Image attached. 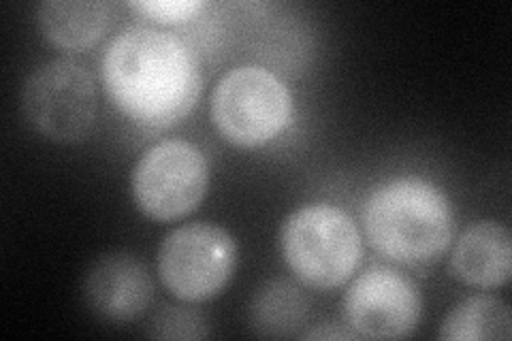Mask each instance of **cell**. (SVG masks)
<instances>
[{"label":"cell","mask_w":512,"mask_h":341,"mask_svg":"<svg viewBox=\"0 0 512 341\" xmlns=\"http://www.w3.org/2000/svg\"><path fill=\"white\" fill-rule=\"evenodd\" d=\"M101 75L114 105L143 126L180 122L201 94L199 64L190 47L148 26L126 28L109 43Z\"/></svg>","instance_id":"6da1fadb"},{"label":"cell","mask_w":512,"mask_h":341,"mask_svg":"<svg viewBox=\"0 0 512 341\" xmlns=\"http://www.w3.org/2000/svg\"><path fill=\"white\" fill-rule=\"evenodd\" d=\"M365 235L395 263H436L455 233L451 201L421 177H397L378 186L363 207Z\"/></svg>","instance_id":"7a4b0ae2"},{"label":"cell","mask_w":512,"mask_h":341,"mask_svg":"<svg viewBox=\"0 0 512 341\" xmlns=\"http://www.w3.org/2000/svg\"><path fill=\"white\" fill-rule=\"evenodd\" d=\"M280 248L295 278L318 290L342 286L361 261L355 220L331 203H312L293 211L282 224Z\"/></svg>","instance_id":"3957f363"},{"label":"cell","mask_w":512,"mask_h":341,"mask_svg":"<svg viewBox=\"0 0 512 341\" xmlns=\"http://www.w3.org/2000/svg\"><path fill=\"white\" fill-rule=\"evenodd\" d=\"M293 96L271 71L244 64L224 75L212 92L216 131L237 148H259L291 122Z\"/></svg>","instance_id":"277c9868"},{"label":"cell","mask_w":512,"mask_h":341,"mask_svg":"<svg viewBox=\"0 0 512 341\" xmlns=\"http://www.w3.org/2000/svg\"><path fill=\"white\" fill-rule=\"evenodd\" d=\"M22 109L39 135L58 143L82 141L99 109L94 79L84 64L71 58L47 60L28 75Z\"/></svg>","instance_id":"5b68a950"},{"label":"cell","mask_w":512,"mask_h":341,"mask_svg":"<svg viewBox=\"0 0 512 341\" xmlns=\"http://www.w3.org/2000/svg\"><path fill=\"white\" fill-rule=\"evenodd\" d=\"M235 265L233 237L210 222L184 224L171 231L158 248L160 282L186 303L216 297L229 284Z\"/></svg>","instance_id":"8992f818"},{"label":"cell","mask_w":512,"mask_h":341,"mask_svg":"<svg viewBox=\"0 0 512 341\" xmlns=\"http://www.w3.org/2000/svg\"><path fill=\"white\" fill-rule=\"evenodd\" d=\"M210 186V167L195 143L160 141L139 158L131 188L137 207L152 220L169 222L188 216Z\"/></svg>","instance_id":"52a82bcc"},{"label":"cell","mask_w":512,"mask_h":341,"mask_svg":"<svg viewBox=\"0 0 512 341\" xmlns=\"http://www.w3.org/2000/svg\"><path fill=\"white\" fill-rule=\"evenodd\" d=\"M423 312L421 292L389 267H372L350 284L344 314L357 333L367 339H402L419 327Z\"/></svg>","instance_id":"ba28073f"},{"label":"cell","mask_w":512,"mask_h":341,"mask_svg":"<svg viewBox=\"0 0 512 341\" xmlns=\"http://www.w3.org/2000/svg\"><path fill=\"white\" fill-rule=\"evenodd\" d=\"M152 278L139 258L109 252L96 261L84 280V299L94 314L114 322H131L148 310Z\"/></svg>","instance_id":"9c48e42d"},{"label":"cell","mask_w":512,"mask_h":341,"mask_svg":"<svg viewBox=\"0 0 512 341\" xmlns=\"http://www.w3.org/2000/svg\"><path fill=\"white\" fill-rule=\"evenodd\" d=\"M457 280L474 288H500L512 273V243L506 226L483 220L457 239L451 254Z\"/></svg>","instance_id":"30bf717a"},{"label":"cell","mask_w":512,"mask_h":341,"mask_svg":"<svg viewBox=\"0 0 512 341\" xmlns=\"http://www.w3.org/2000/svg\"><path fill=\"white\" fill-rule=\"evenodd\" d=\"M43 37L60 50H88L111 24V7L92 0H45L37 7Z\"/></svg>","instance_id":"8fae6325"},{"label":"cell","mask_w":512,"mask_h":341,"mask_svg":"<svg viewBox=\"0 0 512 341\" xmlns=\"http://www.w3.org/2000/svg\"><path fill=\"white\" fill-rule=\"evenodd\" d=\"M310 303L288 280H271L259 288L250 303V327L261 337H288L306 322Z\"/></svg>","instance_id":"7c38bea8"},{"label":"cell","mask_w":512,"mask_h":341,"mask_svg":"<svg viewBox=\"0 0 512 341\" xmlns=\"http://www.w3.org/2000/svg\"><path fill=\"white\" fill-rule=\"evenodd\" d=\"M440 339L480 341L512 337V318L508 305L491 295H476L455 305L440 324Z\"/></svg>","instance_id":"4fadbf2b"},{"label":"cell","mask_w":512,"mask_h":341,"mask_svg":"<svg viewBox=\"0 0 512 341\" xmlns=\"http://www.w3.org/2000/svg\"><path fill=\"white\" fill-rule=\"evenodd\" d=\"M150 337L154 339H203L210 335L207 318L190 307L165 305L150 322Z\"/></svg>","instance_id":"5bb4252c"},{"label":"cell","mask_w":512,"mask_h":341,"mask_svg":"<svg viewBox=\"0 0 512 341\" xmlns=\"http://www.w3.org/2000/svg\"><path fill=\"white\" fill-rule=\"evenodd\" d=\"M131 7L139 13L163 24H180L203 9L199 0H141V3H131Z\"/></svg>","instance_id":"9a60e30c"},{"label":"cell","mask_w":512,"mask_h":341,"mask_svg":"<svg viewBox=\"0 0 512 341\" xmlns=\"http://www.w3.org/2000/svg\"><path fill=\"white\" fill-rule=\"evenodd\" d=\"M303 337L306 339H355L357 333L338 329L335 324H325V327H316L308 333H303Z\"/></svg>","instance_id":"2e32d148"}]
</instances>
